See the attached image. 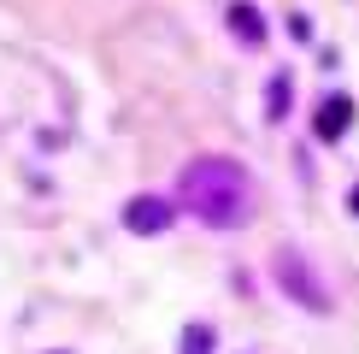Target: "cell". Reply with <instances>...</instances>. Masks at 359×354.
<instances>
[{
	"label": "cell",
	"mask_w": 359,
	"mask_h": 354,
	"mask_svg": "<svg viewBox=\"0 0 359 354\" xmlns=\"http://www.w3.org/2000/svg\"><path fill=\"white\" fill-rule=\"evenodd\" d=\"M177 201H183L201 225L236 230V225L248 218L253 189H248V171L236 166V159H194V166L177 177Z\"/></svg>",
	"instance_id": "1"
},
{
	"label": "cell",
	"mask_w": 359,
	"mask_h": 354,
	"mask_svg": "<svg viewBox=\"0 0 359 354\" xmlns=\"http://www.w3.org/2000/svg\"><path fill=\"white\" fill-rule=\"evenodd\" d=\"M271 272H277V284H283V289H289V295H294V301H301V307H306V313H324V307H330V295H324V284H318V277H312V272H306V260H301V254H294V248H283V254H277V266H271Z\"/></svg>",
	"instance_id": "2"
},
{
	"label": "cell",
	"mask_w": 359,
	"mask_h": 354,
	"mask_svg": "<svg viewBox=\"0 0 359 354\" xmlns=\"http://www.w3.org/2000/svg\"><path fill=\"white\" fill-rule=\"evenodd\" d=\"M171 218H177V206H171V201H159V195H136V201L124 206V225L136 230V236H159Z\"/></svg>",
	"instance_id": "3"
},
{
	"label": "cell",
	"mask_w": 359,
	"mask_h": 354,
	"mask_svg": "<svg viewBox=\"0 0 359 354\" xmlns=\"http://www.w3.org/2000/svg\"><path fill=\"white\" fill-rule=\"evenodd\" d=\"M348 124H353V100H348V95H330V100L318 107V118H312L318 142H341V136H348Z\"/></svg>",
	"instance_id": "4"
},
{
	"label": "cell",
	"mask_w": 359,
	"mask_h": 354,
	"mask_svg": "<svg viewBox=\"0 0 359 354\" xmlns=\"http://www.w3.org/2000/svg\"><path fill=\"white\" fill-rule=\"evenodd\" d=\"M230 29H236L242 41H265V18L248 6V0H236V6H230Z\"/></svg>",
	"instance_id": "5"
},
{
	"label": "cell",
	"mask_w": 359,
	"mask_h": 354,
	"mask_svg": "<svg viewBox=\"0 0 359 354\" xmlns=\"http://www.w3.org/2000/svg\"><path fill=\"white\" fill-rule=\"evenodd\" d=\"M289 100H294V83H289V71H277V77H271V88H265V112H271V118H283V112H289Z\"/></svg>",
	"instance_id": "6"
},
{
	"label": "cell",
	"mask_w": 359,
	"mask_h": 354,
	"mask_svg": "<svg viewBox=\"0 0 359 354\" xmlns=\"http://www.w3.org/2000/svg\"><path fill=\"white\" fill-rule=\"evenodd\" d=\"M183 354H212V331H206V324H189L183 331Z\"/></svg>",
	"instance_id": "7"
},
{
	"label": "cell",
	"mask_w": 359,
	"mask_h": 354,
	"mask_svg": "<svg viewBox=\"0 0 359 354\" xmlns=\"http://www.w3.org/2000/svg\"><path fill=\"white\" fill-rule=\"evenodd\" d=\"M348 206H353V213H359V189H353V195H348Z\"/></svg>",
	"instance_id": "8"
}]
</instances>
